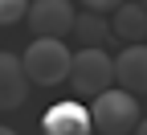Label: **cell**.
<instances>
[{
  "mask_svg": "<svg viewBox=\"0 0 147 135\" xmlns=\"http://www.w3.org/2000/svg\"><path fill=\"white\" fill-rule=\"evenodd\" d=\"M21 62H25L29 82H37V86H57V82H65V78H69L74 53L65 49L61 37H33Z\"/></svg>",
  "mask_w": 147,
  "mask_h": 135,
  "instance_id": "6da1fadb",
  "label": "cell"
},
{
  "mask_svg": "<svg viewBox=\"0 0 147 135\" xmlns=\"http://www.w3.org/2000/svg\"><path fill=\"white\" fill-rule=\"evenodd\" d=\"M90 119H94V127L102 131V135H135V127H139V98L131 90H102L98 98H94V107H90Z\"/></svg>",
  "mask_w": 147,
  "mask_h": 135,
  "instance_id": "7a4b0ae2",
  "label": "cell"
},
{
  "mask_svg": "<svg viewBox=\"0 0 147 135\" xmlns=\"http://www.w3.org/2000/svg\"><path fill=\"white\" fill-rule=\"evenodd\" d=\"M115 82V57H106V49H78L69 66V86L82 98H98L102 90Z\"/></svg>",
  "mask_w": 147,
  "mask_h": 135,
  "instance_id": "3957f363",
  "label": "cell"
},
{
  "mask_svg": "<svg viewBox=\"0 0 147 135\" xmlns=\"http://www.w3.org/2000/svg\"><path fill=\"white\" fill-rule=\"evenodd\" d=\"M74 21L78 12L69 0H33L29 4V29L37 37H65L74 33Z\"/></svg>",
  "mask_w": 147,
  "mask_h": 135,
  "instance_id": "277c9868",
  "label": "cell"
},
{
  "mask_svg": "<svg viewBox=\"0 0 147 135\" xmlns=\"http://www.w3.org/2000/svg\"><path fill=\"white\" fill-rule=\"evenodd\" d=\"M90 131H94V119H90V107L82 102H57L41 119V135H90Z\"/></svg>",
  "mask_w": 147,
  "mask_h": 135,
  "instance_id": "5b68a950",
  "label": "cell"
},
{
  "mask_svg": "<svg viewBox=\"0 0 147 135\" xmlns=\"http://www.w3.org/2000/svg\"><path fill=\"white\" fill-rule=\"evenodd\" d=\"M115 82L131 94H147V45H127L115 57Z\"/></svg>",
  "mask_w": 147,
  "mask_h": 135,
  "instance_id": "8992f818",
  "label": "cell"
},
{
  "mask_svg": "<svg viewBox=\"0 0 147 135\" xmlns=\"http://www.w3.org/2000/svg\"><path fill=\"white\" fill-rule=\"evenodd\" d=\"M29 94V74L25 62L12 53H0V111H16Z\"/></svg>",
  "mask_w": 147,
  "mask_h": 135,
  "instance_id": "52a82bcc",
  "label": "cell"
},
{
  "mask_svg": "<svg viewBox=\"0 0 147 135\" xmlns=\"http://www.w3.org/2000/svg\"><path fill=\"white\" fill-rule=\"evenodd\" d=\"M110 33H115L123 45L147 41V8L139 4V0H123V4L115 8V16H110Z\"/></svg>",
  "mask_w": 147,
  "mask_h": 135,
  "instance_id": "ba28073f",
  "label": "cell"
},
{
  "mask_svg": "<svg viewBox=\"0 0 147 135\" xmlns=\"http://www.w3.org/2000/svg\"><path fill=\"white\" fill-rule=\"evenodd\" d=\"M69 37H78L82 49H102L106 37H115V33H110V21H106L102 12H82L78 21H74V33Z\"/></svg>",
  "mask_w": 147,
  "mask_h": 135,
  "instance_id": "9c48e42d",
  "label": "cell"
},
{
  "mask_svg": "<svg viewBox=\"0 0 147 135\" xmlns=\"http://www.w3.org/2000/svg\"><path fill=\"white\" fill-rule=\"evenodd\" d=\"M29 4L33 0H0V25H16L29 16Z\"/></svg>",
  "mask_w": 147,
  "mask_h": 135,
  "instance_id": "30bf717a",
  "label": "cell"
},
{
  "mask_svg": "<svg viewBox=\"0 0 147 135\" xmlns=\"http://www.w3.org/2000/svg\"><path fill=\"white\" fill-rule=\"evenodd\" d=\"M82 4H86L90 12H102V16H106V12H115V8L123 4V0H82Z\"/></svg>",
  "mask_w": 147,
  "mask_h": 135,
  "instance_id": "8fae6325",
  "label": "cell"
},
{
  "mask_svg": "<svg viewBox=\"0 0 147 135\" xmlns=\"http://www.w3.org/2000/svg\"><path fill=\"white\" fill-rule=\"evenodd\" d=\"M135 135H147V119H139V127H135Z\"/></svg>",
  "mask_w": 147,
  "mask_h": 135,
  "instance_id": "7c38bea8",
  "label": "cell"
},
{
  "mask_svg": "<svg viewBox=\"0 0 147 135\" xmlns=\"http://www.w3.org/2000/svg\"><path fill=\"white\" fill-rule=\"evenodd\" d=\"M0 135H16V131H8V127H0Z\"/></svg>",
  "mask_w": 147,
  "mask_h": 135,
  "instance_id": "4fadbf2b",
  "label": "cell"
},
{
  "mask_svg": "<svg viewBox=\"0 0 147 135\" xmlns=\"http://www.w3.org/2000/svg\"><path fill=\"white\" fill-rule=\"evenodd\" d=\"M139 4H143V8H147V0H139Z\"/></svg>",
  "mask_w": 147,
  "mask_h": 135,
  "instance_id": "5bb4252c",
  "label": "cell"
}]
</instances>
